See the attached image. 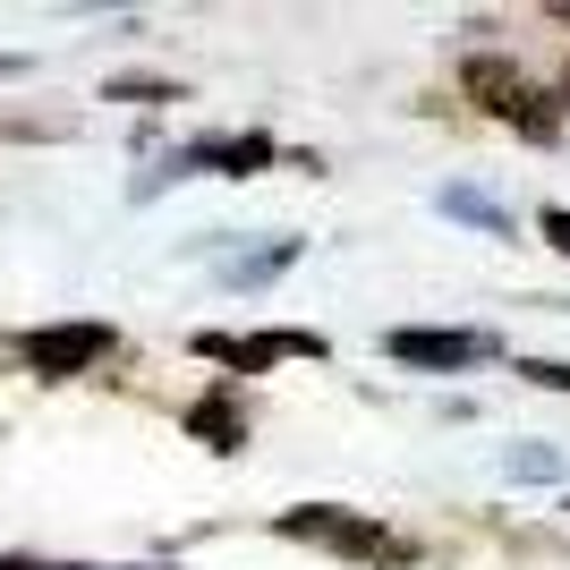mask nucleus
Returning a JSON list of instances; mask_svg holds the SVG:
<instances>
[{
	"label": "nucleus",
	"instance_id": "3",
	"mask_svg": "<svg viewBox=\"0 0 570 570\" xmlns=\"http://www.w3.org/2000/svg\"><path fill=\"white\" fill-rule=\"evenodd\" d=\"M102 357H111V324H43V333L18 341V366L43 383H69L86 366H102Z\"/></svg>",
	"mask_w": 570,
	"mask_h": 570
},
{
	"label": "nucleus",
	"instance_id": "12",
	"mask_svg": "<svg viewBox=\"0 0 570 570\" xmlns=\"http://www.w3.org/2000/svg\"><path fill=\"white\" fill-rule=\"evenodd\" d=\"M562 511H570V502H562Z\"/></svg>",
	"mask_w": 570,
	"mask_h": 570
},
{
	"label": "nucleus",
	"instance_id": "5",
	"mask_svg": "<svg viewBox=\"0 0 570 570\" xmlns=\"http://www.w3.org/2000/svg\"><path fill=\"white\" fill-rule=\"evenodd\" d=\"M383 350L401 357V366L460 375V366H476V357H485V341H476V333H417V324H401V333H383Z\"/></svg>",
	"mask_w": 570,
	"mask_h": 570
},
{
	"label": "nucleus",
	"instance_id": "11",
	"mask_svg": "<svg viewBox=\"0 0 570 570\" xmlns=\"http://www.w3.org/2000/svg\"><path fill=\"white\" fill-rule=\"evenodd\" d=\"M9 69H18V60H0V77H9Z\"/></svg>",
	"mask_w": 570,
	"mask_h": 570
},
{
	"label": "nucleus",
	"instance_id": "4",
	"mask_svg": "<svg viewBox=\"0 0 570 570\" xmlns=\"http://www.w3.org/2000/svg\"><path fill=\"white\" fill-rule=\"evenodd\" d=\"M196 357H214L230 375H264L282 357H324V333H196Z\"/></svg>",
	"mask_w": 570,
	"mask_h": 570
},
{
	"label": "nucleus",
	"instance_id": "10",
	"mask_svg": "<svg viewBox=\"0 0 570 570\" xmlns=\"http://www.w3.org/2000/svg\"><path fill=\"white\" fill-rule=\"evenodd\" d=\"M537 230H546L553 247H562V256H570V205H546V214H537Z\"/></svg>",
	"mask_w": 570,
	"mask_h": 570
},
{
	"label": "nucleus",
	"instance_id": "8",
	"mask_svg": "<svg viewBox=\"0 0 570 570\" xmlns=\"http://www.w3.org/2000/svg\"><path fill=\"white\" fill-rule=\"evenodd\" d=\"M111 95H137V102H179L170 77H111Z\"/></svg>",
	"mask_w": 570,
	"mask_h": 570
},
{
	"label": "nucleus",
	"instance_id": "2",
	"mask_svg": "<svg viewBox=\"0 0 570 570\" xmlns=\"http://www.w3.org/2000/svg\"><path fill=\"white\" fill-rule=\"evenodd\" d=\"M460 86H469L476 102L494 119H511V128H528V137L546 145V137H562V111H546V95L528 86L511 60H494V51H476V60H460Z\"/></svg>",
	"mask_w": 570,
	"mask_h": 570
},
{
	"label": "nucleus",
	"instance_id": "7",
	"mask_svg": "<svg viewBox=\"0 0 570 570\" xmlns=\"http://www.w3.org/2000/svg\"><path fill=\"white\" fill-rule=\"evenodd\" d=\"M188 434H196V443H214V452H238V443H247V409H238V392H205V401H188Z\"/></svg>",
	"mask_w": 570,
	"mask_h": 570
},
{
	"label": "nucleus",
	"instance_id": "9",
	"mask_svg": "<svg viewBox=\"0 0 570 570\" xmlns=\"http://www.w3.org/2000/svg\"><path fill=\"white\" fill-rule=\"evenodd\" d=\"M528 383H546V392H570V366H553V357H520Z\"/></svg>",
	"mask_w": 570,
	"mask_h": 570
},
{
	"label": "nucleus",
	"instance_id": "6",
	"mask_svg": "<svg viewBox=\"0 0 570 570\" xmlns=\"http://www.w3.org/2000/svg\"><path fill=\"white\" fill-rule=\"evenodd\" d=\"M179 163H188V170H222V179H247V170L273 163V137H256V128H247V137H205V145H188ZM179 163H170V170H179Z\"/></svg>",
	"mask_w": 570,
	"mask_h": 570
},
{
	"label": "nucleus",
	"instance_id": "1",
	"mask_svg": "<svg viewBox=\"0 0 570 570\" xmlns=\"http://www.w3.org/2000/svg\"><path fill=\"white\" fill-rule=\"evenodd\" d=\"M289 537V546H324V553H341V562H417V546L409 537H392L383 520H366V511H341V502H307V511H282L273 520Z\"/></svg>",
	"mask_w": 570,
	"mask_h": 570
}]
</instances>
